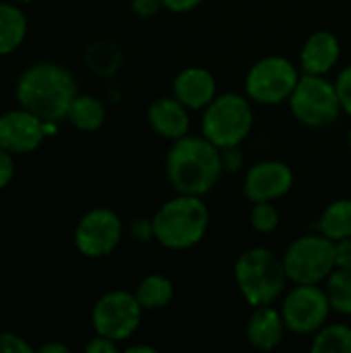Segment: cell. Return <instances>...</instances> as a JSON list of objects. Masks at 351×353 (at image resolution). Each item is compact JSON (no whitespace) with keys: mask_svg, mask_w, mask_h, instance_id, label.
Here are the masks:
<instances>
[{"mask_svg":"<svg viewBox=\"0 0 351 353\" xmlns=\"http://www.w3.org/2000/svg\"><path fill=\"white\" fill-rule=\"evenodd\" d=\"M29 31V21L21 4L0 2V58L17 52Z\"/></svg>","mask_w":351,"mask_h":353,"instance_id":"18","label":"cell"},{"mask_svg":"<svg viewBox=\"0 0 351 353\" xmlns=\"http://www.w3.org/2000/svg\"><path fill=\"white\" fill-rule=\"evenodd\" d=\"M172 93L188 110L203 112L217 97V79L205 66H186L182 68L172 83Z\"/></svg>","mask_w":351,"mask_h":353,"instance_id":"14","label":"cell"},{"mask_svg":"<svg viewBox=\"0 0 351 353\" xmlns=\"http://www.w3.org/2000/svg\"><path fill=\"white\" fill-rule=\"evenodd\" d=\"M248 221H250V228H252L257 234L267 236V234H273V232L279 228L281 215H279V209L275 207V203L263 201V203H252Z\"/></svg>","mask_w":351,"mask_h":353,"instance_id":"25","label":"cell"},{"mask_svg":"<svg viewBox=\"0 0 351 353\" xmlns=\"http://www.w3.org/2000/svg\"><path fill=\"white\" fill-rule=\"evenodd\" d=\"M46 120L25 108H10L0 114V147L12 155H27L41 147L46 137Z\"/></svg>","mask_w":351,"mask_h":353,"instance_id":"13","label":"cell"},{"mask_svg":"<svg viewBox=\"0 0 351 353\" xmlns=\"http://www.w3.org/2000/svg\"><path fill=\"white\" fill-rule=\"evenodd\" d=\"M314 353H351V327L345 323L323 325L310 341Z\"/></svg>","mask_w":351,"mask_h":353,"instance_id":"23","label":"cell"},{"mask_svg":"<svg viewBox=\"0 0 351 353\" xmlns=\"http://www.w3.org/2000/svg\"><path fill=\"white\" fill-rule=\"evenodd\" d=\"M126 352L128 353H155L157 350H155L153 345H128V347H126Z\"/></svg>","mask_w":351,"mask_h":353,"instance_id":"36","label":"cell"},{"mask_svg":"<svg viewBox=\"0 0 351 353\" xmlns=\"http://www.w3.org/2000/svg\"><path fill=\"white\" fill-rule=\"evenodd\" d=\"M335 267L351 269V236L335 242Z\"/></svg>","mask_w":351,"mask_h":353,"instance_id":"32","label":"cell"},{"mask_svg":"<svg viewBox=\"0 0 351 353\" xmlns=\"http://www.w3.org/2000/svg\"><path fill=\"white\" fill-rule=\"evenodd\" d=\"M147 122L157 137L172 143L190 132V110L174 95H163L149 105Z\"/></svg>","mask_w":351,"mask_h":353,"instance_id":"15","label":"cell"},{"mask_svg":"<svg viewBox=\"0 0 351 353\" xmlns=\"http://www.w3.org/2000/svg\"><path fill=\"white\" fill-rule=\"evenodd\" d=\"M335 87H337V95H339L343 114L351 116V64L337 72Z\"/></svg>","mask_w":351,"mask_h":353,"instance_id":"26","label":"cell"},{"mask_svg":"<svg viewBox=\"0 0 351 353\" xmlns=\"http://www.w3.org/2000/svg\"><path fill=\"white\" fill-rule=\"evenodd\" d=\"M153 219V238L168 250H188L207 236L211 213L203 196L178 194L166 201Z\"/></svg>","mask_w":351,"mask_h":353,"instance_id":"3","label":"cell"},{"mask_svg":"<svg viewBox=\"0 0 351 353\" xmlns=\"http://www.w3.org/2000/svg\"><path fill=\"white\" fill-rule=\"evenodd\" d=\"M288 327L283 323L281 310L273 304L257 306L246 323V339L250 347L259 352H273L285 339Z\"/></svg>","mask_w":351,"mask_h":353,"instance_id":"17","label":"cell"},{"mask_svg":"<svg viewBox=\"0 0 351 353\" xmlns=\"http://www.w3.org/2000/svg\"><path fill=\"white\" fill-rule=\"evenodd\" d=\"M279 310L288 331L302 337H312L329 323V314L333 312L327 292L321 285H294L283 294Z\"/></svg>","mask_w":351,"mask_h":353,"instance_id":"11","label":"cell"},{"mask_svg":"<svg viewBox=\"0 0 351 353\" xmlns=\"http://www.w3.org/2000/svg\"><path fill=\"white\" fill-rule=\"evenodd\" d=\"M161 0H130V10L137 14V17H153L161 10Z\"/></svg>","mask_w":351,"mask_h":353,"instance_id":"31","label":"cell"},{"mask_svg":"<svg viewBox=\"0 0 351 353\" xmlns=\"http://www.w3.org/2000/svg\"><path fill=\"white\" fill-rule=\"evenodd\" d=\"M234 281L244 302L257 308L275 304L283 298L290 279L279 254L265 246H252L238 254L234 263Z\"/></svg>","mask_w":351,"mask_h":353,"instance_id":"4","label":"cell"},{"mask_svg":"<svg viewBox=\"0 0 351 353\" xmlns=\"http://www.w3.org/2000/svg\"><path fill=\"white\" fill-rule=\"evenodd\" d=\"M223 176L221 149L203 134L172 141L166 153V178L178 194L205 196Z\"/></svg>","mask_w":351,"mask_h":353,"instance_id":"2","label":"cell"},{"mask_svg":"<svg viewBox=\"0 0 351 353\" xmlns=\"http://www.w3.org/2000/svg\"><path fill=\"white\" fill-rule=\"evenodd\" d=\"M66 120L81 132H95L106 122V103L95 95L79 93L66 112Z\"/></svg>","mask_w":351,"mask_h":353,"instance_id":"19","label":"cell"},{"mask_svg":"<svg viewBox=\"0 0 351 353\" xmlns=\"http://www.w3.org/2000/svg\"><path fill=\"white\" fill-rule=\"evenodd\" d=\"M325 292L333 312L341 316H351V269H335L327 281Z\"/></svg>","mask_w":351,"mask_h":353,"instance_id":"24","label":"cell"},{"mask_svg":"<svg viewBox=\"0 0 351 353\" xmlns=\"http://www.w3.org/2000/svg\"><path fill=\"white\" fill-rule=\"evenodd\" d=\"M254 126L252 101L244 93H217L203 110L201 134L215 147H240Z\"/></svg>","mask_w":351,"mask_h":353,"instance_id":"5","label":"cell"},{"mask_svg":"<svg viewBox=\"0 0 351 353\" xmlns=\"http://www.w3.org/2000/svg\"><path fill=\"white\" fill-rule=\"evenodd\" d=\"M122 62H124L122 50L108 39H97L89 43L85 50V66L99 79L114 77L122 66Z\"/></svg>","mask_w":351,"mask_h":353,"instance_id":"21","label":"cell"},{"mask_svg":"<svg viewBox=\"0 0 351 353\" xmlns=\"http://www.w3.org/2000/svg\"><path fill=\"white\" fill-rule=\"evenodd\" d=\"M77 95L79 83L72 70L52 60L29 64L21 70L14 85L17 103L46 122L66 120V112Z\"/></svg>","mask_w":351,"mask_h":353,"instance_id":"1","label":"cell"},{"mask_svg":"<svg viewBox=\"0 0 351 353\" xmlns=\"http://www.w3.org/2000/svg\"><path fill=\"white\" fill-rule=\"evenodd\" d=\"M174 283L168 275L161 273H149L145 275L139 285L134 288V296L145 312L163 310L174 300Z\"/></svg>","mask_w":351,"mask_h":353,"instance_id":"20","label":"cell"},{"mask_svg":"<svg viewBox=\"0 0 351 353\" xmlns=\"http://www.w3.org/2000/svg\"><path fill=\"white\" fill-rule=\"evenodd\" d=\"M120 350V343L108 339V337H101V335H95L87 345H85V352L87 353H116Z\"/></svg>","mask_w":351,"mask_h":353,"instance_id":"33","label":"cell"},{"mask_svg":"<svg viewBox=\"0 0 351 353\" xmlns=\"http://www.w3.org/2000/svg\"><path fill=\"white\" fill-rule=\"evenodd\" d=\"M14 178V155L0 147V190H4Z\"/></svg>","mask_w":351,"mask_h":353,"instance_id":"30","label":"cell"},{"mask_svg":"<svg viewBox=\"0 0 351 353\" xmlns=\"http://www.w3.org/2000/svg\"><path fill=\"white\" fill-rule=\"evenodd\" d=\"M302 70L285 56H265L257 60L244 79V93L252 103L259 105H279L290 99L296 89Z\"/></svg>","mask_w":351,"mask_h":353,"instance_id":"8","label":"cell"},{"mask_svg":"<svg viewBox=\"0 0 351 353\" xmlns=\"http://www.w3.org/2000/svg\"><path fill=\"white\" fill-rule=\"evenodd\" d=\"M143 306L139 304L134 292L112 290L106 292L91 310V327L95 335L108 337L116 343L128 341L141 327Z\"/></svg>","mask_w":351,"mask_h":353,"instance_id":"9","label":"cell"},{"mask_svg":"<svg viewBox=\"0 0 351 353\" xmlns=\"http://www.w3.org/2000/svg\"><path fill=\"white\" fill-rule=\"evenodd\" d=\"M35 350L17 333H0V353H33Z\"/></svg>","mask_w":351,"mask_h":353,"instance_id":"27","label":"cell"},{"mask_svg":"<svg viewBox=\"0 0 351 353\" xmlns=\"http://www.w3.org/2000/svg\"><path fill=\"white\" fill-rule=\"evenodd\" d=\"M319 232L333 242L351 236V199H337L319 217Z\"/></svg>","mask_w":351,"mask_h":353,"instance_id":"22","label":"cell"},{"mask_svg":"<svg viewBox=\"0 0 351 353\" xmlns=\"http://www.w3.org/2000/svg\"><path fill=\"white\" fill-rule=\"evenodd\" d=\"M341 58V43L331 31H314L300 50L298 66L302 74H329Z\"/></svg>","mask_w":351,"mask_h":353,"instance_id":"16","label":"cell"},{"mask_svg":"<svg viewBox=\"0 0 351 353\" xmlns=\"http://www.w3.org/2000/svg\"><path fill=\"white\" fill-rule=\"evenodd\" d=\"M12 2H17V4H21V6H27V4H31V2H35V0H12Z\"/></svg>","mask_w":351,"mask_h":353,"instance_id":"37","label":"cell"},{"mask_svg":"<svg viewBox=\"0 0 351 353\" xmlns=\"http://www.w3.org/2000/svg\"><path fill=\"white\" fill-rule=\"evenodd\" d=\"M283 267L294 285H321L337 269L335 242L317 234H304L290 242L283 252Z\"/></svg>","mask_w":351,"mask_h":353,"instance_id":"7","label":"cell"},{"mask_svg":"<svg viewBox=\"0 0 351 353\" xmlns=\"http://www.w3.org/2000/svg\"><path fill=\"white\" fill-rule=\"evenodd\" d=\"M348 147H350V151H351V126H350V130H348Z\"/></svg>","mask_w":351,"mask_h":353,"instance_id":"38","label":"cell"},{"mask_svg":"<svg viewBox=\"0 0 351 353\" xmlns=\"http://www.w3.org/2000/svg\"><path fill=\"white\" fill-rule=\"evenodd\" d=\"M130 236L137 240V242H149V240H155L153 238V219H147V217H139L130 223L128 228Z\"/></svg>","mask_w":351,"mask_h":353,"instance_id":"29","label":"cell"},{"mask_svg":"<svg viewBox=\"0 0 351 353\" xmlns=\"http://www.w3.org/2000/svg\"><path fill=\"white\" fill-rule=\"evenodd\" d=\"M288 103L296 122L308 128H325L343 114L335 81L329 74H302Z\"/></svg>","mask_w":351,"mask_h":353,"instance_id":"6","label":"cell"},{"mask_svg":"<svg viewBox=\"0 0 351 353\" xmlns=\"http://www.w3.org/2000/svg\"><path fill=\"white\" fill-rule=\"evenodd\" d=\"M124 238L122 217L110 207L89 209L74 225L72 242L85 259L110 256Z\"/></svg>","mask_w":351,"mask_h":353,"instance_id":"10","label":"cell"},{"mask_svg":"<svg viewBox=\"0 0 351 353\" xmlns=\"http://www.w3.org/2000/svg\"><path fill=\"white\" fill-rule=\"evenodd\" d=\"M201 4H203V0H161V6L170 12H176V14L190 12Z\"/></svg>","mask_w":351,"mask_h":353,"instance_id":"34","label":"cell"},{"mask_svg":"<svg viewBox=\"0 0 351 353\" xmlns=\"http://www.w3.org/2000/svg\"><path fill=\"white\" fill-rule=\"evenodd\" d=\"M294 170L279 159H263L244 174L242 192L250 203L279 201L294 188Z\"/></svg>","mask_w":351,"mask_h":353,"instance_id":"12","label":"cell"},{"mask_svg":"<svg viewBox=\"0 0 351 353\" xmlns=\"http://www.w3.org/2000/svg\"><path fill=\"white\" fill-rule=\"evenodd\" d=\"M39 353H68L70 352V347L68 345H64V343H58V341H52V343H43L39 350Z\"/></svg>","mask_w":351,"mask_h":353,"instance_id":"35","label":"cell"},{"mask_svg":"<svg viewBox=\"0 0 351 353\" xmlns=\"http://www.w3.org/2000/svg\"><path fill=\"white\" fill-rule=\"evenodd\" d=\"M221 163H223V174H236L244 168V153L240 151V147L221 149Z\"/></svg>","mask_w":351,"mask_h":353,"instance_id":"28","label":"cell"}]
</instances>
